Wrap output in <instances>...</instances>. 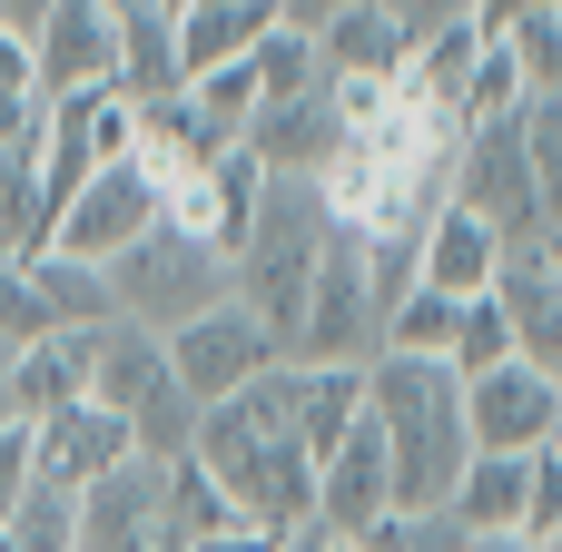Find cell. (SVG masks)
Instances as JSON below:
<instances>
[{
	"label": "cell",
	"mask_w": 562,
	"mask_h": 552,
	"mask_svg": "<svg viewBox=\"0 0 562 552\" xmlns=\"http://www.w3.org/2000/svg\"><path fill=\"white\" fill-rule=\"evenodd\" d=\"M504 40H514V59H524L533 99H562V10H533V20H514Z\"/></svg>",
	"instance_id": "cell-28"
},
{
	"label": "cell",
	"mask_w": 562,
	"mask_h": 552,
	"mask_svg": "<svg viewBox=\"0 0 562 552\" xmlns=\"http://www.w3.org/2000/svg\"><path fill=\"white\" fill-rule=\"evenodd\" d=\"M326 247H336V217H326L316 178H267L257 227H247V247H237V306H247L257 326H277V346L296 336V316H306V286H316Z\"/></svg>",
	"instance_id": "cell-3"
},
{
	"label": "cell",
	"mask_w": 562,
	"mask_h": 552,
	"mask_svg": "<svg viewBox=\"0 0 562 552\" xmlns=\"http://www.w3.org/2000/svg\"><path fill=\"white\" fill-rule=\"evenodd\" d=\"M504 257H514V247H504V237H494L474 207H454V198H445V207L425 217V237H415V286H425V296L474 306V296H494Z\"/></svg>",
	"instance_id": "cell-12"
},
{
	"label": "cell",
	"mask_w": 562,
	"mask_h": 552,
	"mask_svg": "<svg viewBox=\"0 0 562 552\" xmlns=\"http://www.w3.org/2000/svg\"><path fill=\"white\" fill-rule=\"evenodd\" d=\"M454 207H474L504 247L543 237V188H533V158H524V119L464 128V148H454Z\"/></svg>",
	"instance_id": "cell-7"
},
{
	"label": "cell",
	"mask_w": 562,
	"mask_h": 552,
	"mask_svg": "<svg viewBox=\"0 0 562 552\" xmlns=\"http://www.w3.org/2000/svg\"><path fill=\"white\" fill-rule=\"evenodd\" d=\"M188 464H198V474L227 494V514H247L257 533L316 523V464H306V444H296V375H286V365L257 375L247 395L207 405Z\"/></svg>",
	"instance_id": "cell-1"
},
{
	"label": "cell",
	"mask_w": 562,
	"mask_h": 552,
	"mask_svg": "<svg viewBox=\"0 0 562 552\" xmlns=\"http://www.w3.org/2000/svg\"><path fill=\"white\" fill-rule=\"evenodd\" d=\"M524 158H533V188H543V227L562 217V99L524 109Z\"/></svg>",
	"instance_id": "cell-27"
},
{
	"label": "cell",
	"mask_w": 562,
	"mask_h": 552,
	"mask_svg": "<svg viewBox=\"0 0 562 552\" xmlns=\"http://www.w3.org/2000/svg\"><path fill=\"white\" fill-rule=\"evenodd\" d=\"M10 552H79V494H49V484H30V504L10 514Z\"/></svg>",
	"instance_id": "cell-25"
},
{
	"label": "cell",
	"mask_w": 562,
	"mask_h": 552,
	"mask_svg": "<svg viewBox=\"0 0 562 552\" xmlns=\"http://www.w3.org/2000/svg\"><path fill=\"white\" fill-rule=\"evenodd\" d=\"M148 227H158V178L128 158V168H99V178H89V188L59 207V227H49V257L109 267V257H128Z\"/></svg>",
	"instance_id": "cell-9"
},
{
	"label": "cell",
	"mask_w": 562,
	"mask_h": 552,
	"mask_svg": "<svg viewBox=\"0 0 562 552\" xmlns=\"http://www.w3.org/2000/svg\"><path fill=\"white\" fill-rule=\"evenodd\" d=\"M40 336H59V326H49L40 286H30V257H10V247H0V356L40 346Z\"/></svg>",
	"instance_id": "cell-26"
},
{
	"label": "cell",
	"mask_w": 562,
	"mask_h": 552,
	"mask_svg": "<svg viewBox=\"0 0 562 552\" xmlns=\"http://www.w3.org/2000/svg\"><path fill=\"white\" fill-rule=\"evenodd\" d=\"M316 59H326V79H395L405 69V40H395V20L375 0H356V10H336L316 30Z\"/></svg>",
	"instance_id": "cell-20"
},
{
	"label": "cell",
	"mask_w": 562,
	"mask_h": 552,
	"mask_svg": "<svg viewBox=\"0 0 562 552\" xmlns=\"http://www.w3.org/2000/svg\"><path fill=\"white\" fill-rule=\"evenodd\" d=\"M178 375H168V336H148V326H99L89 336V405H109V415H138V405H158Z\"/></svg>",
	"instance_id": "cell-16"
},
{
	"label": "cell",
	"mask_w": 562,
	"mask_h": 552,
	"mask_svg": "<svg viewBox=\"0 0 562 552\" xmlns=\"http://www.w3.org/2000/svg\"><path fill=\"white\" fill-rule=\"evenodd\" d=\"M336 10H356V0H277V20H286V30H306V40H316Z\"/></svg>",
	"instance_id": "cell-34"
},
{
	"label": "cell",
	"mask_w": 562,
	"mask_h": 552,
	"mask_svg": "<svg viewBox=\"0 0 562 552\" xmlns=\"http://www.w3.org/2000/svg\"><path fill=\"white\" fill-rule=\"evenodd\" d=\"M277 552H366V543H346V533H326V523H296V533H277Z\"/></svg>",
	"instance_id": "cell-35"
},
{
	"label": "cell",
	"mask_w": 562,
	"mask_h": 552,
	"mask_svg": "<svg viewBox=\"0 0 562 552\" xmlns=\"http://www.w3.org/2000/svg\"><path fill=\"white\" fill-rule=\"evenodd\" d=\"M533 10H562V0H474L484 30H514V20H533Z\"/></svg>",
	"instance_id": "cell-36"
},
{
	"label": "cell",
	"mask_w": 562,
	"mask_h": 552,
	"mask_svg": "<svg viewBox=\"0 0 562 552\" xmlns=\"http://www.w3.org/2000/svg\"><path fill=\"white\" fill-rule=\"evenodd\" d=\"M385 20H395V40L415 49V40H435V30H454V20H474V0H375Z\"/></svg>",
	"instance_id": "cell-31"
},
{
	"label": "cell",
	"mask_w": 562,
	"mask_h": 552,
	"mask_svg": "<svg viewBox=\"0 0 562 552\" xmlns=\"http://www.w3.org/2000/svg\"><path fill=\"white\" fill-rule=\"evenodd\" d=\"M30 484H40V425H0V533L30 504Z\"/></svg>",
	"instance_id": "cell-30"
},
{
	"label": "cell",
	"mask_w": 562,
	"mask_h": 552,
	"mask_svg": "<svg viewBox=\"0 0 562 552\" xmlns=\"http://www.w3.org/2000/svg\"><path fill=\"white\" fill-rule=\"evenodd\" d=\"M0 99H40V49L20 30H0Z\"/></svg>",
	"instance_id": "cell-32"
},
{
	"label": "cell",
	"mask_w": 562,
	"mask_h": 552,
	"mask_svg": "<svg viewBox=\"0 0 562 552\" xmlns=\"http://www.w3.org/2000/svg\"><path fill=\"white\" fill-rule=\"evenodd\" d=\"M316 523L326 533H346V543H366L375 523H395V464H385V435H375V415L316 464Z\"/></svg>",
	"instance_id": "cell-11"
},
{
	"label": "cell",
	"mask_w": 562,
	"mask_h": 552,
	"mask_svg": "<svg viewBox=\"0 0 562 552\" xmlns=\"http://www.w3.org/2000/svg\"><path fill=\"white\" fill-rule=\"evenodd\" d=\"M178 89H188V69H178V20H168L158 0L119 10V99L158 109V99H178Z\"/></svg>",
	"instance_id": "cell-18"
},
{
	"label": "cell",
	"mask_w": 562,
	"mask_h": 552,
	"mask_svg": "<svg viewBox=\"0 0 562 552\" xmlns=\"http://www.w3.org/2000/svg\"><path fill=\"white\" fill-rule=\"evenodd\" d=\"M524 504H533V464H514V454H474L464 484H454V504H445V523L484 543V533H524Z\"/></svg>",
	"instance_id": "cell-19"
},
{
	"label": "cell",
	"mask_w": 562,
	"mask_h": 552,
	"mask_svg": "<svg viewBox=\"0 0 562 552\" xmlns=\"http://www.w3.org/2000/svg\"><path fill=\"white\" fill-rule=\"evenodd\" d=\"M30 286H40V306H49V326L59 336H99V326H119V296H109V267H79V257H30Z\"/></svg>",
	"instance_id": "cell-21"
},
{
	"label": "cell",
	"mask_w": 562,
	"mask_h": 552,
	"mask_svg": "<svg viewBox=\"0 0 562 552\" xmlns=\"http://www.w3.org/2000/svg\"><path fill=\"white\" fill-rule=\"evenodd\" d=\"M494 365H514V326H504L494 296H474L464 306V346H454V375H494Z\"/></svg>",
	"instance_id": "cell-29"
},
{
	"label": "cell",
	"mask_w": 562,
	"mask_h": 552,
	"mask_svg": "<svg viewBox=\"0 0 562 552\" xmlns=\"http://www.w3.org/2000/svg\"><path fill=\"white\" fill-rule=\"evenodd\" d=\"M109 296H119V326L178 336V326H198L207 306H227V296H237V267H227L217 247L178 237V227H148L128 257H109Z\"/></svg>",
	"instance_id": "cell-4"
},
{
	"label": "cell",
	"mask_w": 562,
	"mask_h": 552,
	"mask_svg": "<svg viewBox=\"0 0 562 552\" xmlns=\"http://www.w3.org/2000/svg\"><path fill=\"white\" fill-rule=\"evenodd\" d=\"M316 89H326L316 40H306V30H277V40L257 49V109H286V99H316Z\"/></svg>",
	"instance_id": "cell-24"
},
{
	"label": "cell",
	"mask_w": 562,
	"mask_h": 552,
	"mask_svg": "<svg viewBox=\"0 0 562 552\" xmlns=\"http://www.w3.org/2000/svg\"><path fill=\"white\" fill-rule=\"evenodd\" d=\"M0 385H10V356H0ZM0 425H10V405H0Z\"/></svg>",
	"instance_id": "cell-39"
},
{
	"label": "cell",
	"mask_w": 562,
	"mask_h": 552,
	"mask_svg": "<svg viewBox=\"0 0 562 552\" xmlns=\"http://www.w3.org/2000/svg\"><path fill=\"white\" fill-rule=\"evenodd\" d=\"M277 30H286L277 0H188L178 10V69L198 79V69H227V59H257Z\"/></svg>",
	"instance_id": "cell-17"
},
{
	"label": "cell",
	"mask_w": 562,
	"mask_h": 552,
	"mask_svg": "<svg viewBox=\"0 0 562 552\" xmlns=\"http://www.w3.org/2000/svg\"><path fill=\"white\" fill-rule=\"evenodd\" d=\"M40 20H49V0H0V30H20V40H40Z\"/></svg>",
	"instance_id": "cell-37"
},
{
	"label": "cell",
	"mask_w": 562,
	"mask_h": 552,
	"mask_svg": "<svg viewBox=\"0 0 562 552\" xmlns=\"http://www.w3.org/2000/svg\"><path fill=\"white\" fill-rule=\"evenodd\" d=\"M524 109H533V79H524L514 40L484 30V59H474V79H464V99H454V128H494V119H524Z\"/></svg>",
	"instance_id": "cell-22"
},
{
	"label": "cell",
	"mask_w": 562,
	"mask_h": 552,
	"mask_svg": "<svg viewBox=\"0 0 562 552\" xmlns=\"http://www.w3.org/2000/svg\"><path fill=\"white\" fill-rule=\"evenodd\" d=\"M0 405H10V425H49V415L89 405V336H40V346H20Z\"/></svg>",
	"instance_id": "cell-15"
},
{
	"label": "cell",
	"mask_w": 562,
	"mask_h": 552,
	"mask_svg": "<svg viewBox=\"0 0 562 552\" xmlns=\"http://www.w3.org/2000/svg\"><path fill=\"white\" fill-rule=\"evenodd\" d=\"M454 346H464V306L454 296H395V316H385V356H425V365H454Z\"/></svg>",
	"instance_id": "cell-23"
},
{
	"label": "cell",
	"mask_w": 562,
	"mask_h": 552,
	"mask_svg": "<svg viewBox=\"0 0 562 552\" xmlns=\"http://www.w3.org/2000/svg\"><path fill=\"white\" fill-rule=\"evenodd\" d=\"M375 356H385V296H375L366 237L336 227L316 286H306V316H296V336H286V365H356V375H366Z\"/></svg>",
	"instance_id": "cell-5"
},
{
	"label": "cell",
	"mask_w": 562,
	"mask_h": 552,
	"mask_svg": "<svg viewBox=\"0 0 562 552\" xmlns=\"http://www.w3.org/2000/svg\"><path fill=\"white\" fill-rule=\"evenodd\" d=\"M119 464H138L128 415H109V405H69V415L40 425V484H49V494H79V504H89Z\"/></svg>",
	"instance_id": "cell-13"
},
{
	"label": "cell",
	"mask_w": 562,
	"mask_h": 552,
	"mask_svg": "<svg viewBox=\"0 0 562 552\" xmlns=\"http://www.w3.org/2000/svg\"><path fill=\"white\" fill-rule=\"evenodd\" d=\"M366 415H375L385 464H395V523L445 514L454 484H464V464H474L464 375L454 365H425V356H375L366 365Z\"/></svg>",
	"instance_id": "cell-2"
},
{
	"label": "cell",
	"mask_w": 562,
	"mask_h": 552,
	"mask_svg": "<svg viewBox=\"0 0 562 552\" xmlns=\"http://www.w3.org/2000/svg\"><path fill=\"white\" fill-rule=\"evenodd\" d=\"M533 247H543V267H553V277H562V217H553V227H543V237H533Z\"/></svg>",
	"instance_id": "cell-38"
},
{
	"label": "cell",
	"mask_w": 562,
	"mask_h": 552,
	"mask_svg": "<svg viewBox=\"0 0 562 552\" xmlns=\"http://www.w3.org/2000/svg\"><path fill=\"white\" fill-rule=\"evenodd\" d=\"M40 99H79V89H119V10L109 0H49L40 20Z\"/></svg>",
	"instance_id": "cell-10"
},
{
	"label": "cell",
	"mask_w": 562,
	"mask_h": 552,
	"mask_svg": "<svg viewBox=\"0 0 562 552\" xmlns=\"http://www.w3.org/2000/svg\"><path fill=\"white\" fill-rule=\"evenodd\" d=\"M494 306H504V326H514V356L543 365V375H562V277L543 267V247H514V257H504Z\"/></svg>",
	"instance_id": "cell-14"
},
{
	"label": "cell",
	"mask_w": 562,
	"mask_h": 552,
	"mask_svg": "<svg viewBox=\"0 0 562 552\" xmlns=\"http://www.w3.org/2000/svg\"><path fill=\"white\" fill-rule=\"evenodd\" d=\"M178 552H277V533H257V523H217V533H198V543Z\"/></svg>",
	"instance_id": "cell-33"
},
{
	"label": "cell",
	"mask_w": 562,
	"mask_h": 552,
	"mask_svg": "<svg viewBox=\"0 0 562 552\" xmlns=\"http://www.w3.org/2000/svg\"><path fill=\"white\" fill-rule=\"evenodd\" d=\"M277 365H286L277 326H257L237 296L168 336V375H178V395H188L198 415H207V405H227V395H247V385H257V375H277Z\"/></svg>",
	"instance_id": "cell-6"
},
{
	"label": "cell",
	"mask_w": 562,
	"mask_h": 552,
	"mask_svg": "<svg viewBox=\"0 0 562 552\" xmlns=\"http://www.w3.org/2000/svg\"><path fill=\"white\" fill-rule=\"evenodd\" d=\"M464 425H474V454H514V464H533V454H553L562 444V375L543 365H494V375H464Z\"/></svg>",
	"instance_id": "cell-8"
}]
</instances>
